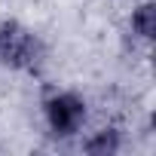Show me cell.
Masks as SVG:
<instances>
[{
	"label": "cell",
	"instance_id": "cell-1",
	"mask_svg": "<svg viewBox=\"0 0 156 156\" xmlns=\"http://www.w3.org/2000/svg\"><path fill=\"white\" fill-rule=\"evenodd\" d=\"M46 64L43 37L19 19H0V67L16 73H40Z\"/></svg>",
	"mask_w": 156,
	"mask_h": 156
},
{
	"label": "cell",
	"instance_id": "cell-2",
	"mask_svg": "<svg viewBox=\"0 0 156 156\" xmlns=\"http://www.w3.org/2000/svg\"><path fill=\"white\" fill-rule=\"evenodd\" d=\"M40 113L46 122V132L58 141L76 138L89 119V104L73 89H49L40 101Z\"/></svg>",
	"mask_w": 156,
	"mask_h": 156
},
{
	"label": "cell",
	"instance_id": "cell-3",
	"mask_svg": "<svg viewBox=\"0 0 156 156\" xmlns=\"http://www.w3.org/2000/svg\"><path fill=\"white\" fill-rule=\"evenodd\" d=\"M80 147L89 156H116L122 150V132L116 126H101L98 132H89V138H83Z\"/></svg>",
	"mask_w": 156,
	"mask_h": 156
},
{
	"label": "cell",
	"instance_id": "cell-4",
	"mask_svg": "<svg viewBox=\"0 0 156 156\" xmlns=\"http://www.w3.org/2000/svg\"><path fill=\"white\" fill-rule=\"evenodd\" d=\"M129 34L141 43H150L156 34V3L153 0H141L129 16Z\"/></svg>",
	"mask_w": 156,
	"mask_h": 156
}]
</instances>
